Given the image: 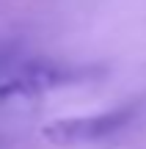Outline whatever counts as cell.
Instances as JSON below:
<instances>
[{"mask_svg": "<svg viewBox=\"0 0 146 149\" xmlns=\"http://www.w3.org/2000/svg\"><path fill=\"white\" fill-rule=\"evenodd\" d=\"M135 116V105H124L116 111L94 113V116H75V119H58L50 127H44V138L53 144H88L113 135L116 130L127 127Z\"/></svg>", "mask_w": 146, "mask_h": 149, "instance_id": "1", "label": "cell"}]
</instances>
